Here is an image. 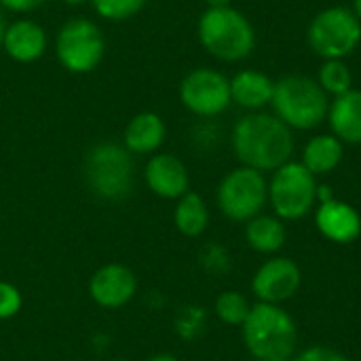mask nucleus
<instances>
[{"instance_id": "4be33fe9", "label": "nucleus", "mask_w": 361, "mask_h": 361, "mask_svg": "<svg viewBox=\"0 0 361 361\" xmlns=\"http://www.w3.org/2000/svg\"><path fill=\"white\" fill-rule=\"evenodd\" d=\"M315 80L328 93V97H338L353 89V74L345 59H324Z\"/></svg>"}, {"instance_id": "dca6fc26", "label": "nucleus", "mask_w": 361, "mask_h": 361, "mask_svg": "<svg viewBox=\"0 0 361 361\" xmlns=\"http://www.w3.org/2000/svg\"><path fill=\"white\" fill-rule=\"evenodd\" d=\"M167 140V125L159 112L144 110L129 118L123 131V146L133 157H152Z\"/></svg>"}, {"instance_id": "bb28decb", "label": "nucleus", "mask_w": 361, "mask_h": 361, "mask_svg": "<svg viewBox=\"0 0 361 361\" xmlns=\"http://www.w3.org/2000/svg\"><path fill=\"white\" fill-rule=\"evenodd\" d=\"M47 2L49 0H0V8L17 17H30L32 13L42 8Z\"/></svg>"}, {"instance_id": "423d86ee", "label": "nucleus", "mask_w": 361, "mask_h": 361, "mask_svg": "<svg viewBox=\"0 0 361 361\" xmlns=\"http://www.w3.org/2000/svg\"><path fill=\"white\" fill-rule=\"evenodd\" d=\"M106 34L91 17L66 19L53 36V53L57 63L76 76L95 72L106 57Z\"/></svg>"}, {"instance_id": "6ab92c4d", "label": "nucleus", "mask_w": 361, "mask_h": 361, "mask_svg": "<svg viewBox=\"0 0 361 361\" xmlns=\"http://www.w3.org/2000/svg\"><path fill=\"white\" fill-rule=\"evenodd\" d=\"M343 159H345V144L332 133H319L305 144L300 163L317 178V176L332 173L343 163Z\"/></svg>"}, {"instance_id": "f8f14e48", "label": "nucleus", "mask_w": 361, "mask_h": 361, "mask_svg": "<svg viewBox=\"0 0 361 361\" xmlns=\"http://www.w3.org/2000/svg\"><path fill=\"white\" fill-rule=\"evenodd\" d=\"M49 47V32L34 17H15L13 21H6L0 51L15 63H36L47 55Z\"/></svg>"}, {"instance_id": "5701e85b", "label": "nucleus", "mask_w": 361, "mask_h": 361, "mask_svg": "<svg viewBox=\"0 0 361 361\" xmlns=\"http://www.w3.org/2000/svg\"><path fill=\"white\" fill-rule=\"evenodd\" d=\"M252 311V305L247 302V298L237 292V290H226L222 292L216 302H214V313L216 317L226 324V326H233V328H241L247 319Z\"/></svg>"}, {"instance_id": "b1692460", "label": "nucleus", "mask_w": 361, "mask_h": 361, "mask_svg": "<svg viewBox=\"0 0 361 361\" xmlns=\"http://www.w3.org/2000/svg\"><path fill=\"white\" fill-rule=\"evenodd\" d=\"M148 2L150 0H91L89 4L102 21L121 23L140 15Z\"/></svg>"}, {"instance_id": "a211bd4d", "label": "nucleus", "mask_w": 361, "mask_h": 361, "mask_svg": "<svg viewBox=\"0 0 361 361\" xmlns=\"http://www.w3.org/2000/svg\"><path fill=\"white\" fill-rule=\"evenodd\" d=\"M332 135L343 144H361V89H351L338 97H332L328 118Z\"/></svg>"}, {"instance_id": "f704fd0d", "label": "nucleus", "mask_w": 361, "mask_h": 361, "mask_svg": "<svg viewBox=\"0 0 361 361\" xmlns=\"http://www.w3.org/2000/svg\"><path fill=\"white\" fill-rule=\"evenodd\" d=\"M250 361H256V360H250Z\"/></svg>"}, {"instance_id": "a878e982", "label": "nucleus", "mask_w": 361, "mask_h": 361, "mask_svg": "<svg viewBox=\"0 0 361 361\" xmlns=\"http://www.w3.org/2000/svg\"><path fill=\"white\" fill-rule=\"evenodd\" d=\"M292 361H349L341 351L336 349H330V347H324V345H315V347H309V349H302L298 351Z\"/></svg>"}, {"instance_id": "7c9ffc66", "label": "nucleus", "mask_w": 361, "mask_h": 361, "mask_svg": "<svg viewBox=\"0 0 361 361\" xmlns=\"http://www.w3.org/2000/svg\"><path fill=\"white\" fill-rule=\"evenodd\" d=\"M61 4H66V6H72V8H76V6H85V4H89L91 0H59Z\"/></svg>"}, {"instance_id": "0eeeda50", "label": "nucleus", "mask_w": 361, "mask_h": 361, "mask_svg": "<svg viewBox=\"0 0 361 361\" xmlns=\"http://www.w3.org/2000/svg\"><path fill=\"white\" fill-rule=\"evenodd\" d=\"M317 178L300 163L288 161L269 180V203L283 222L307 218L317 207Z\"/></svg>"}, {"instance_id": "6e6552de", "label": "nucleus", "mask_w": 361, "mask_h": 361, "mask_svg": "<svg viewBox=\"0 0 361 361\" xmlns=\"http://www.w3.org/2000/svg\"><path fill=\"white\" fill-rule=\"evenodd\" d=\"M307 42L322 59H345L360 47V19L347 6H326L313 15Z\"/></svg>"}, {"instance_id": "412c9836", "label": "nucleus", "mask_w": 361, "mask_h": 361, "mask_svg": "<svg viewBox=\"0 0 361 361\" xmlns=\"http://www.w3.org/2000/svg\"><path fill=\"white\" fill-rule=\"evenodd\" d=\"M173 224L184 237H201L209 226V207L205 199L192 190L180 197L173 209Z\"/></svg>"}, {"instance_id": "20e7f679", "label": "nucleus", "mask_w": 361, "mask_h": 361, "mask_svg": "<svg viewBox=\"0 0 361 361\" xmlns=\"http://www.w3.org/2000/svg\"><path fill=\"white\" fill-rule=\"evenodd\" d=\"M273 114L292 131L317 129L328 118L330 97L319 82L307 74H286L275 80Z\"/></svg>"}, {"instance_id": "f257e3e1", "label": "nucleus", "mask_w": 361, "mask_h": 361, "mask_svg": "<svg viewBox=\"0 0 361 361\" xmlns=\"http://www.w3.org/2000/svg\"><path fill=\"white\" fill-rule=\"evenodd\" d=\"M294 131L271 112H247L231 131V148L243 167L275 171L294 154Z\"/></svg>"}, {"instance_id": "7ed1b4c3", "label": "nucleus", "mask_w": 361, "mask_h": 361, "mask_svg": "<svg viewBox=\"0 0 361 361\" xmlns=\"http://www.w3.org/2000/svg\"><path fill=\"white\" fill-rule=\"evenodd\" d=\"M197 38L207 55L224 63L243 61L256 49V30L235 6L205 8L197 21Z\"/></svg>"}, {"instance_id": "9d476101", "label": "nucleus", "mask_w": 361, "mask_h": 361, "mask_svg": "<svg viewBox=\"0 0 361 361\" xmlns=\"http://www.w3.org/2000/svg\"><path fill=\"white\" fill-rule=\"evenodd\" d=\"M180 104L197 118H216L228 110L231 78L216 68H192L178 85Z\"/></svg>"}, {"instance_id": "2f4dec72", "label": "nucleus", "mask_w": 361, "mask_h": 361, "mask_svg": "<svg viewBox=\"0 0 361 361\" xmlns=\"http://www.w3.org/2000/svg\"><path fill=\"white\" fill-rule=\"evenodd\" d=\"M4 30H6V17H4V11L0 8V49H2V36H4Z\"/></svg>"}, {"instance_id": "c85d7f7f", "label": "nucleus", "mask_w": 361, "mask_h": 361, "mask_svg": "<svg viewBox=\"0 0 361 361\" xmlns=\"http://www.w3.org/2000/svg\"><path fill=\"white\" fill-rule=\"evenodd\" d=\"M207 8H222V6H233V0H203Z\"/></svg>"}, {"instance_id": "9b49d317", "label": "nucleus", "mask_w": 361, "mask_h": 361, "mask_svg": "<svg viewBox=\"0 0 361 361\" xmlns=\"http://www.w3.org/2000/svg\"><path fill=\"white\" fill-rule=\"evenodd\" d=\"M302 286L300 267L288 256H271L252 277V294L258 302L283 305L292 300Z\"/></svg>"}, {"instance_id": "39448f33", "label": "nucleus", "mask_w": 361, "mask_h": 361, "mask_svg": "<svg viewBox=\"0 0 361 361\" xmlns=\"http://www.w3.org/2000/svg\"><path fill=\"white\" fill-rule=\"evenodd\" d=\"M82 178L97 199L123 201L135 182L133 154L118 142H97L82 159Z\"/></svg>"}, {"instance_id": "f03ea898", "label": "nucleus", "mask_w": 361, "mask_h": 361, "mask_svg": "<svg viewBox=\"0 0 361 361\" xmlns=\"http://www.w3.org/2000/svg\"><path fill=\"white\" fill-rule=\"evenodd\" d=\"M243 345L256 361H292L298 353V328L281 305L258 302L241 326Z\"/></svg>"}, {"instance_id": "473e14b6", "label": "nucleus", "mask_w": 361, "mask_h": 361, "mask_svg": "<svg viewBox=\"0 0 361 361\" xmlns=\"http://www.w3.org/2000/svg\"><path fill=\"white\" fill-rule=\"evenodd\" d=\"M351 11H353V15L360 19V23H361V0H353V6H351Z\"/></svg>"}, {"instance_id": "72a5a7b5", "label": "nucleus", "mask_w": 361, "mask_h": 361, "mask_svg": "<svg viewBox=\"0 0 361 361\" xmlns=\"http://www.w3.org/2000/svg\"><path fill=\"white\" fill-rule=\"evenodd\" d=\"M114 361H125V360H114Z\"/></svg>"}, {"instance_id": "393cba45", "label": "nucleus", "mask_w": 361, "mask_h": 361, "mask_svg": "<svg viewBox=\"0 0 361 361\" xmlns=\"http://www.w3.org/2000/svg\"><path fill=\"white\" fill-rule=\"evenodd\" d=\"M23 298L17 286L8 281H0V322L15 317L21 311Z\"/></svg>"}, {"instance_id": "f3484780", "label": "nucleus", "mask_w": 361, "mask_h": 361, "mask_svg": "<svg viewBox=\"0 0 361 361\" xmlns=\"http://www.w3.org/2000/svg\"><path fill=\"white\" fill-rule=\"evenodd\" d=\"M275 80L262 70L245 68L231 76V99L247 112H260L262 108L271 106Z\"/></svg>"}, {"instance_id": "aec40b11", "label": "nucleus", "mask_w": 361, "mask_h": 361, "mask_svg": "<svg viewBox=\"0 0 361 361\" xmlns=\"http://www.w3.org/2000/svg\"><path fill=\"white\" fill-rule=\"evenodd\" d=\"M288 241V231L283 220L275 214H260L245 222V243L264 256H275Z\"/></svg>"}, {"instance_id": "2eb2a0df", "label": "nucleus", "mask_w": 361, "mask_h": 361, "mask_svg": "<svg viewBox=\"0 0 361 361\" xmlns=\"http://www.w3.org/2000/svg\"><path fill=\"white\" fill-rule=\"evenodd\" d=\"M315 226L328 241L349 245L360 239L361 216L351 203L332 199L315 207Z\"/></svg>"}, {"instance_id": "ddd939ff", "label": "nucleus", "mask_w": 361, "mask_h": 361, "mask_svg": "<svg viewBox=\"0 0 361 361\" xmlns=\"http://www.w3.org/2000/svg\"><path fill=\"white\" fill-rule=\"evenodd\" d=\"M142 178L146 188L159 199L178 201L190 190L188 167L180 157L171 152H157L148 157Z\"/></svg>"}, {"instance_id": "c756f323", "label": "nucleus", "mask_w": 361, "mask_h": 361, "mask_svg": "<svg viewBox=\"0 0 361 361\" xmlns=\"http://www.w3.org/2000/svg\"><path fill=\"white\" fill-rule=\"evenodd\" d=\"M148 361H180L176 355H171V353H157V355H152Z\"/></svg>"}, {"instance_id": "4468645a", "label": "nucleus", "mask_w": 361, "mask_h": 361, "mask_svg": "<svg viewBox=\"0 0 361 361\" xmlns=\"http://www.w3.org/2000/svg\"><path fill=\"white\" fill-rule=\"evenodd\" d=\"M137 294L135 273L118 262L99 267L89 279V296L102 309H121Z\"/></svg>"}, {"instance_id": "cd10ccee", "label": "nucleus", "mask_w": 361, "mask_h": 361, "mask_svg": "<svg viewBox=\"0 0 361 361\" xmlns=\"http://www.w3.org/2000/svg\"><path fill=\"white\" fill-rule=\"evenodd\" d=\"M334 199V195H332V188L330 186H317V205H322V203H328V201H332Z\"/></svg>"}, {"instance_id": "1a4fd4ad", "label": "nucleus", "mask_w": 361, "mask_h": 361, "mask_svg": "<svg viewBox=\"0 0 361 361\" xmlns=\"http://www.w3.org/2000/svg\"><path fill=\"white\" fill-rule=\"evenodd\" d=\"M218 209L233 222H247L262 214L269 203V180L252 167L231 169L216 190Z\"/></svg>"}]
</instances>
